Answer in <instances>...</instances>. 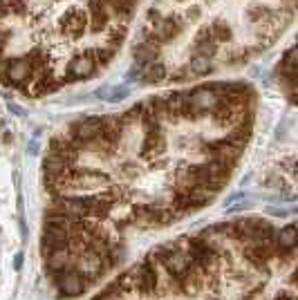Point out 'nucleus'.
<instances>
[{"label": "nucleus", "instance_id": "nucleus-1", "mask_svg": "<svg viewBox=\"0 0 298 300\" xmlns=\"http://www.w3.org/2000/svg\"><path fill=\"white\" fill-rule=\"evenodd\" d=\"M142 0H0V78L38 97L92 76Z\"/></svg>", "mask_w": 298, "mask_h": 300}, {"label": "nucleus", "instance_id": "nucleus-6", "mask_svg": "<svg viewBox=\"0 0 298 300\" xmlns=\"http://www.w3.org/2000/svg\"><path fill=\"white\" fill-rule=\"evenodd\" d=\"M14 267H16V269H20V267H22V253H18V256H16V262H14Z\"/></svg>", "mask_w": 298, "mask_h": 300}, {"label": "nucleus", "instance_id": "nucleus-4", "mask_svg": "<svg viewBox=\"0 0 298 300\" xmlns=\"http://www.w3.org/2000/svg\"><path fill=\"white\" fill-rule=\"evenodd\" d=\"M45 264H47L49 274H61V271H74V258H72L70 249H61V251H52L45 256Z\"/></svg>", "mask_w": 298, "mask_h": 300}, {"label": "nucleus", "instance_id": "nucleus-5", "mask_svg": "<svg viewBox=\"0 0 298 300\" xmlns=\"http://www.w3.org/2000/svg\"><path fill=\"white\" fill-rule=\"evenodd\" d=\"M296 242H298L296 224L285 226L280 233H276V247L280 249V251H294V249H296Z\"/></svg>", "mask_w": 298, "mask_h": 300}, {"label": "nucleus", "instance_id": "nucleus-3", "mask_svg": "<svg viewBox=\"0 0 298 300\" xmlns=\"http://www.w3.org/2000/svg\"><path fill=\"white\" fill-rule=\"evenodd\" d=\"M52 276H54L56 289L61 291V296H67V298L81 296V293L90 287L86 282V278H83L78 271H61V274H52Z\"/></svg>", "mask_w": 298, "mask_h": 300}, {"label": "nucleus", "instance_id": "nucleus-2", "mask_svg": "<svg viewBox=\"0 0 298 300\" xmlns=\"http://www.w3.org/2000/svg\"><path fill=\"white\" fill-rule=\"evenodd\" d=\"M296 0H153L139 32L137 61L153 65L166 49L186 45L175 81L204 76L222 65L231 45V65L269 47L294 18Z\"/></svg>", "mask_w": 298, "mask_h": 300}]
</instances>
